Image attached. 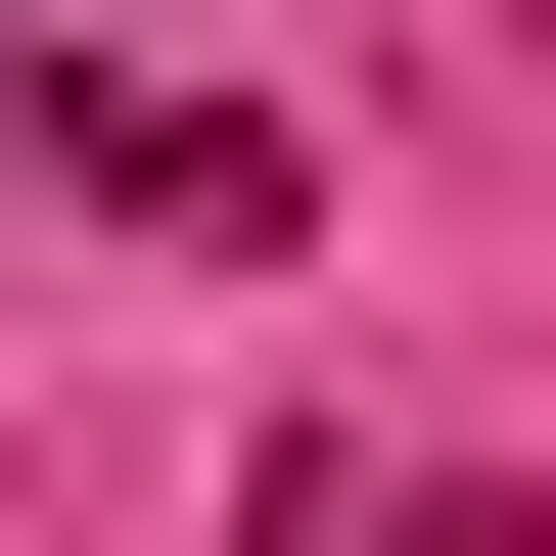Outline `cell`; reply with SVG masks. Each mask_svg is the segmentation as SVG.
I'll use <instances>...</instances> for the list:
<instances>
[{
	"label": "cell",
	"instance_id": "cell-1",
	"mask_svg": "<svg viewBox=\"0 0 556 556\" xmlns=\"http://www.w3.org/2000/svg\"><path fill=\"white\" fill-rule=\"evenodd\" d=\"M278 556H556L510 464H278Z\"/></svg>",
	"mask_w": 556,
	"mask_h": 556
}]
</instances>
